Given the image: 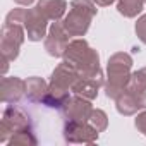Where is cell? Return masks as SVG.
Returning a JSON list of instances; mask_svg holds the SVG:
<instances>
[{
	"mask_svg": "<svg viewBox=\"0 0 146 146\" xmlns=\"http://www.w3.org/2000/svg\"><path fill=\"white\" fill-rule=\"evenodd\" d=\"M65 62L74 65L79 70V76H102L103 70L100 65V53L90 46L84 38H74L67 45L62 57Z\"/></svg>",
	"mask_w": 146,
	"mask_h": 146,
	"instance_id": "1",
	"label": "cell"
},
{
	"mask_svg": "<svg viewBox=\"0 0 146 146\" xmlns=\"http://www.w3.org/2000/svg\"><path fill=\"white\" fill-rule=\"evenodd\" d=\"M132 57L127 52H117L108 57L107 62V81L105 95L110 100H115L129 84L132 76Z\"/></svg>",
	"mask_w": 146,
	"mask_h": 146,
	"instance_id": "2",
	"label": "cell"
},
{
	"mask_svg": "<svg viewBox=\"0 0 146 146\" xmlns=\"http://www.w3.org/2000/svg\"><path fill=\"white\" fill-rule=\"evenodd\" d=\"M96 7L93 0H72L69 4V12L64 16L62 24L72 38H83L88 33L91 21L98 14Z\"/></svg>",
	"mask_w": 146,
	"mask_h": 146,
	"instance_id": "3",
	"label": "cell"
},
{
	"mask_svg": "<svg viewBox=\"0 0 146 146\" xmlns=\"http://www.w3.org/2000/svg\"><path fill=\"white\" fill-rule=\"evenodd\" d=\"M0 50H2V57L9 58L11 62H14L19 57L21 46L24 43L26 36V29L23 24L19 23H4L2 26V33H0Z\"/></svg>",
	"mask_w": 146,
	"mask_h": 146,
	"instance_id": "4",
	"label": "cell"
},
{
	"mask_svg": "<svg viewBox=\"0 0 146 146\" xmlns=\"http://www.w3.org/2000/svg\"><path fill=\"white\" fill-rule=\"evenodd\" d=\"M29 125H33V120H31L29 113H26L17 105L9 103L4 108V112H2V122H0V141H2V143H9V139L12 137L14 132H17L19 129L29 127Z\"/></svg>",
	"mask_w": 146,
	"mask_h": 146,
	"instance_id": "5",
	"label": "cell"
},
{
	"mask_svg": "<svg viewBox=\"0 0 146 146\" xmlns=\"http://www.w3.org/2000/svg\"><path fill=\"white\" fill-rule=\"evenodd\" d=\"M64 141L69 144H93L98 141L100 132L88 122L79 120H64Z\"/></svg>",
	"mask_w": 146,
	"mask_h": 146,
	"instance_id": "6",
	"label": "cell"
},
{
	"mask_svg": "<svg viewBox=\"0 0 146 146\" xmlns=\"http://www.w3.org/2000/svg\"><path fill=\"white\" fill-rule=\"evenodd\" d=\"M70 35L67 33V29L64 28L62 21H55L52 23V26L48 28V33L43 40V46H45V52L50 55V57H55V58H62L65 50H67V45L70 43Z\"/></svg>",
	"mask_w": 146,
	"mask_h": 146,
	"instance_id": "7",
	"label": "cell"
},
{
	"mask_svg": "<svg viewBox=\"0 0 146 146\" xmlns=\"http://www.w3.org/2000/svg\"><path fill=\"white\" fill-rule=\"evenodd\" d=\"M23 26L26 29V36L29 41H41L45 40L46 33H48V19L36 9H24V16H23Z\"/></svg>",
	"mask_w": 146,
	"mask_h": 146,
	"instance_id": "8",
	"label": "cell"
},
{
	"mask_svg": "<svg viewBox=\"0 0 146 146\" xmlns=\"http://www.w3.org/2000/svg\"><path fill=\"white\" fill-rule=\"evenodd\" d=\"M91 112H93L91 100H86L74 93L60 110L64 120H79V122H88L91 117Z\"/></svg>",
	"mask_w": 146,
	"mask_h": 146,
	"instance_id": "9",
	"label": "cell"
},
{
	"mask_svg": "<svg viewBox=\"0 0 146 146\" xmlns=\"http://www.w3.org/2000/svg\"><path fill=\"white\" fill-rule=\"evenodd\" d=\"M105 86V76H79L72 86V93L79 95L86 100H96L100 88Z\"/></svg>",
	"mask_w": 146,
	"mask_h": 146,
	"instance_id": "10",
	"label": "cell"
},
{
	"mask_svg": "<svg viewBox=\"0 0 146 146\" xmlns=\"http://www.w3.org/2000/svg\"><path fill=\"white\" fill-rule=\"evenodd\" d=\"M23 98H26V81L12 76V78H2V102L5 105L12 103L17 105Z\"/></svg>",
	"mask_w": 146,
	"mask_h": 146,
	"instance_id": "11",
	"label": "cell"
},
{
	"mask_svg": "<svg viewBox=\"0 0 146 146\" xmlns=\"http://www.w3.org/2000/svg\"><path fill=\"white\" fill-rule=\"evenodd\" d=\"M115 108H117V112H119L120 115H124V117L136 115L137 112L143 110L141 100H139L137 93L132 91V90H129V88H125V90L115 98Z\"/></svg>",
	"mask_w": 146,
	"mask_h": 146,
	"instance_id": "12",
	"label": "cell"
},
{
	"mask_svg": "<svg viewBox=\"0 0 146 146\" xmlns=\"http://www.w3.org/2000/svg\"><path fill=\"white\" fill-rule=\"evenodd\" d=\"M48 21H62L65 16V11L69 7L67 0H38L35 5Z\"/></svg>",
	"mask_w": 146,
	"mask_h": 146,
	"instance_id": "13",
	"label": "cell"
},
{
	"mask_svg": "<svg viewBox=\"0 0 146 146\" xmlns=\"http://www.w3.org/2000/svg\"><path fill=\"white\" fill-rule=\"evenodd\" d=\"M48 91V83L40 76H31L26 79V100L29 103H41Z\"/></svg>",
	"mask_w": 146,
	"mask_h": 146,
	"instance_id": "14",
	"label": "cell"
},
{
	"mask_svg": "<svg viewBox=\"0 0 146 146\" xmlns=\"http://www.w3.org/2000/svg\"><path fill=\"white\" fill-rule=\"evenodd\" d=\"M144 4V0H117V12L127 19H134L143 12Z\"/></svg>",
	"mask_w": 146,
	"mask_h": 146,
	"instance_id": "15",
	"label": "cell"
},
{
	"mask_svg": "<svg viewBox=\"0 0 146 146\" xmlns=\"http://www.w3.org/2000/svg\"><path fill=\"white\" fill-rule=\"evenodd\" d=\"M9 144L11 146H14V144H23V146H35V144H38V139L35 136V127L29 125V127L19 129L17 132L12 134V137L9 139Z\"/></svg>",
	"mask_w": 146,
	"mask_h": 146,
	"instance_id": "16",
	"label": "cell"
},
{
	"mask_svg": "<svg viewBox=\"0 0 146 146\" xmlns=\"http://www.w3.org/2000/svg\"><path fill=\"white\" fill-rule=\"evenodd\" d=\"M90 124H91L98 132H103V131H107V127H108V117H107V113H105L102 108H93L91 117H90Z\"/></svg>",
	"mask_w": 146,
	"mask_h": 146,
	"instance_id": "17",
	"label": "cell"
},
{
	"mask_svg": "<svg viewBox=\"0 0 146 146\" xmlns=\"http://www.w3.org/2000/svg\"><path fill=\"white\" fill-rule=\"evenodd\" d=\"M134 31H136V36L139 38V41L143 45H146V14H143V16L137 17L136 26H134Z\"/></svg>",
	"mask_w": 146,
	"mask_h": 146,
	"instance_id": "18",
	"label": "cell"
},
{
	"mask_svg": "<svg viewBox=\"0 0 146 146\" xmlns=\"http://www.w3.org/2000/svg\"><path fill=\"white\" fill-rule=\"evenodd\" d=\"M134 125H136V129H137V131H139V132H141L144 137H146V108L136 113Z\"/></svg>",
	"mask_w": 146,
	"mask_h": 146,
	"instance_id": "19",
	"label": "cell"
},
{
	"mask_svg": "<svg viewBox=\"0 0 146 146\" xmlns=\"http://www.w3.org/2000/svg\"><path fill=\"white\" fill-rule=\"evenodd\" d=\"M93 2L98 5V7H108V5H112L115 0H93Z\"/></svg>",
	"mask_w": 146,
	"mask_h": 146,
	"instance_id": "20",
	"label": "cell"
},
{
	"mask_svg": "<svg viewBox=\"0 0 146 146\" xmlns=\"http://www.w3.org/2000/svg\"><path fill=\"white\" fill-rule=\"evenodd\" d=\"M14 2H16L17 5H23V7H29L31 4L36 2V0H14Z\"/></svg>",
	"mask_w": 146,
	"mask_h": 146,
	"instance_id": "21",
	"label": "cell"
},
{
	"mask_svg": "<svg viewBox=\"0 0 146 146\" xmlns=\"http://www.w3.org/2000/svg\"><path fill=\"white\" fill-rule=\"evenodd\" d=\"M144 2H146V0H144Z\"/></svg>",
	"mask_w": 146,
	"mask_h": 146,
	"instance_id": "22",
	"label": "cell"
}]
</instances>
